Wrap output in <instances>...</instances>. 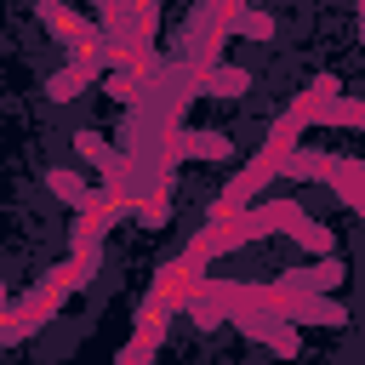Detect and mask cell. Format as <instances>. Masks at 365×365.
Instances as JSON below:
<instances>
[{"instance_id": "cell-1", "label": "cell", "mask_w": 365, "mask_h": 365, "mask_svg": "<svg viewBox=\"0 0 365 365\" xmlns=\"http://www.w3.org/2000/svg\"><path fill=\"white\" fill-rule=\"evenodd\" d=\"M348 279V268H342V257H319V262H308V268H291V274H279V285L285 291H336Z\"/></svg>"}, {"instance_id": "cell-2", "label": "cell", "mask_w": 365, "mask_h": 365, "mask_svg": "<svg viewBox=\"0 0 365 365\" xmlns=\"http://www.w3.org/2000/svg\"><path fill=\"white\" fill-rule=\"evenodd\" d=\"M46 188H51L68 211H91V205H103V188L86 182V177H74V171H46Z\"/></svg>"}, {"instance_id": "cell-3", "label": "cell", "mask_w": 365, "mask_h": 365, "mask_svg": "<svg viewBox=\"0 0 365 365\" xmlns=\"http://www.w3.org/2000/svg\"><path fill=\"white\" fill-rule=\"evenodd\" d=\"M108 222H114V217H108L103 205H91V211H74V222H68V228H74V234H68V251H103V234H108Z\"/></svg>"}, {"instance_id": "cell-4", "label": "cell", "mask_w": 365, "mask_h": 365, "mask_svg": "<svg viewBox=\"0 0 365 365\" xmlns=\"http://www.w3.org/2000/svg\"><path fill=\"white\" fill-rule=\"evenodd\" d=\"M245 86H251V74H245V68H228V63H217V68L200 80V91H211V97H240Z\"/></svg>"}, {"instance_id": "cell-5", "label": "cell", "mask_w": 365, "mask_h": 365, "mask_svg": "<svg viewBox=\"0 0 365 365\" xmlns=\"http://www.w3.org/2000/svg\"><path fill=\"white\" fill-rule=\"evenodd\" d=\"M91 80H97V74H91V68H80V63H68V68H63V74H51V80H46V91H51V97H57V103H68V97H80V91H86V86H91Z\"/></svg>"}, {"instance_id": "cell-6", "label": "cell", "mask_w": 365, "mask_h": 365, "mask_svg": "<svg viewBox=\"0 0 365 365\" xmlns=\"http://www.w3.org/2000/svg\"><path fill=\"white\" fill-rule=\"evenodd\" d=\"M228 29H234V34H251V40H268V34H274V17H262V11H245V6H240Z\"/></svg>"}, {"instance_id": "cell-7", "label": "cell", "mask_w": 365, "mask_h": 365, "mask_svg": "<svg viewBox=\"0 0 365 365\" xmlns=\"http://www.w3.org/2000/svg\"><path fill=\"white\" fill-rule=\"evenodd\" d=\"M325 125H365V103H359V97H336Z\"/></svg>"}]
</instances>
